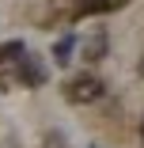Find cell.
<instances>
[{
    "label": "cell",
    "instance_id": "4",
    "mask_svg": "<svg viewBox=\"0 0 144 148\" xmlns=\"http://www.w3.org/2000/svg\"><path fill=\"white\" fill-rule=\"evenodd\" d=\"M72 49H76V38H72V34L57 38V42H53V61H57V65H68V61H72Z\"/></svg>",
    "mask_w": 144,
    "mask_h": 148
},
{
    "label": "cell",
    "instance_id": "3",
    "mask_svg": "<svg viewBox=\"0 0 144 148\" xmlns=\"http://www.w3.org/2000/svg\"><path fill=\"white\" fill-rule=\"evenodd\" d=\"M83 57H87V61H102L106 57V34L102 31H95L87 42H83Z\"/></svg>",
    "mask_w": 144,
    "mask_h": 148
},
{
    "label": "cell",
    "instance_id": "1",
    "mask_svg": "<svg viewBox=\"0 0 144 148\" xmlns=\"http://www.w3.org/2000/svg\"><path fill=\"white\" fill-rule=\"evenodd\" d=\"M65 95H68V103H95V99H102V80L99 76H76V80H68L65 84Z\"/></svg>",
    "mask_w": 144,
    "mask_h": 148
},
{
    "label": "cell",
    "instance_id": "2",
    "mask_svg": "<svg viewBox=\"0 0 144 148\" xmlns=\"http://www.w3.org/2000/svg\"><path fill=\"white\" fill-rule=\"evenodd\" d=\"M19 80H23L27 87H42V84H46V65L38 61V57L27 53L23 61H19Z\"/></svg>",
    "mask_w": 144,
    "mask_h": 148
},
{
    "label": "cell",
    "instance_id": "6",
    "mask_svg": "<svg viewBox=\"0 0 144 148\" xmlns=\"http://www.w3.org/2000/svg\"><path fill=\"white\" fill-rule=\"evenodd\" d=\"M140 140H144V118H140Z\"/></svg>",
    "mask_w": 144,
    "mask_h": 148
},
{
    "label": "cell",
    "instance_id": "5",
    "mask_svg": "<svg viewBox=\"0 0 144 148\" xmlns=\"http://www.w3.org/2000/svg\"><path fill=\"white\" fill-rule=\"evenodd\" d=\"M23 57H27L23 42H4V46H0V65H19Z\"/></svg>",
    "mask_w": 144,
    "mask_h": 148
},
{
    "label": "cell",
    "instance_id": "7",
    "mask_svg": "<svg viewBox=\"0 0 144 148\" xmlns=\"http://www.w3.org/2000/svg\"><path fill=\"white\" fill-rule=\"evenodd\" d=\"M140 76H144V61H140Z\"/></svg>",
    "mask_w": 144,
    "mask_h": 148
}]
</instances>
